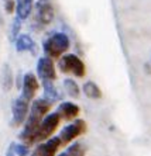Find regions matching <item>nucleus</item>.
Segmentation results:
<instances>
[{"label":"nucleus","instance_id":"nucleus-7","mask_svg":"<svg viewBox=\"0 0 151 156\" xmlns=\"http://www.w3.org/2000/svg\"><path fill=\"white\" fill-rule=\"evenodd\" d=\"M86 131V122L85 120H81V118H75L74 121L71 124H68L66 127H64L59 132V139L61 142L64 144H71L72 141L78 138V136H81L82 134H85Z\"/></svg>","mask_w":151,"mask_h":156},{"label":"nucleus","instance_id":"nucleus-16","mask_svg":"<svg viewBox=\"0 0 151 156\" xmlns=\"http://www.w3.org/2000/svg\"><path fill=\"white\" fill-rule=\"evenodd\" d=\"M82 91H83V94H85L86 97L92 98V100H99V98H102V90H100V87L98 86L95 82H92V80L83 83Z\"/></svg>","mask_w":151,"mask_h":156},{"label":"nucleus","instance_id":"nucleus-2","mask_svg":"<svg viewBox=\"0 0 151 156\" xmlns=\"http://www.w3.org/2000/svg\"><path fill=\"white\" fill-rule=\"evenodd\" d=\"M71 41L69 37L65 33H52L50 37H47L42 42V51L45 56L51 59H59L65 52L69 49Z\"/></svg>","mask_w":151,"mask_h":156},{"label":"nucleus","instance_id":"nucleus-20","mask_svg":"<svg viewBox=\"0 0 151 156\" xmlns=\"http://www.w3.org/2000/svg\"><path fill=\"white\" fill-rule=\"evenodd\" d=\"M20 27H21V20H20L19 17H16L14 20H13V26H11V37H13V38H17V37H19Z\"/></svg>","mask_w":151,"mask_h":156},{"label":"nucleus","instance_id":"nucleus-1","mask_svg":"<svg viewBox=\"0 0 151 156\" xmlns=\"http://www.w3.org/2000/svg\"><path fill=\"white\" fill-rule=\"evenodd\" d=\"M51 105H52V103H50L48 100H45L44 97L34 98L33 101H31L28 117H27L26 122H24L23 131L19 135L21 144H24V145H27V146H30V145H33L34 144V135H35V132H37V129H38V127H40L42 118L50 113Z\"/></svg>","mask_w":151,"mask_h":156},{"label":"nucleus","instance_id":"nucleus-12","mask_svg":"<svg viewBox=\"0 0 151 156\" xmlns=\"http://www.w3.org/2000/svg\"><path fill=\"white\" fill-rule=\"evenodd\" d=\"M16 49H17V52L30 51V52H33V54H35L37 45H35L34 40L28 34H20V35L16 38Z\"/></svg>","mask_w":151,"mask_h":156},{"label":"nucleus","instance_id":"nucleus-19","mask_svg":"<svg viewBox=\"0 0 151 156\" xmlns=\"http://www.w3.org/2000/svg\"><path fill=\"white\" fill-rule=\"evenodd\" d=\"M13 151L14 155L17 156H28L30 155V149L24 144H13Z\"/></svg>","mask_w":151,"mask_h":156},{"label":"nucleus","instance_id":"nucleus-13","mask_svg":"<svg viewBox=\"0 0 151 156\" xmlns=\"http://www.w3.org/2000/svg\"><path fill=\"white\" fill-rule=\"evenodd\" d=\"M42 89H44V96L42 97L48 100L50 103H57L59 100H62V94L54 84L51 80H42Z\"/></svg>","mask_w":151,"mask_h":156},{"label":"nucleus","instance_id":"nucleus-8","mask_svg":"<svg viewBox=\"0 0 151 156\" xmlns=\"http://www.w3.org/2000/svg\"><path fill=\"white\" fill-rule=\"evenodd\" d=\"M37 76L41 80H54L57 79V70L54 61L48 56H41L37 61Z\"/></svg>","mask_w":151,"mask_h":156},{"label":"nucleus","instance_id":"nucleus-24","mask_svg":"<svg viewBox=\"0 0 151 156\" xmlns=\"http://www.w3.org/2000/svg\"><path fill=\"white\" fill-rule=\"evenodd\" d=\"M3 2H6V0H3Z\"/></svg>","mask_w":151,"mask_h":156},{"label":"nucleus","instance_id":"nucleus-5","mask_svg":"<svg viewBox=\"0 0 151 156\" xmlns=\"http://www.w3.org/2000/svg\"><path fill=\"white\" fill-rule=\"evenodd\" d=\"M61 122V117L58 115V113H48L47 115L42 118L40 127H38L37 132L34 135V144L35 142H44L48 138H51L52 134L57 131V128L59 127Z\"/></svg>","mask_w":151,"mask_h":156},{"label":"nucleus","instance_id":"nucleus-9","mask_svg":"<svg viewBox=\"0 0 151 156\" xmlns=\"http://www.w3.org/2000/svg\"><path fill=\"white\" fill-rule=\"evenodd\" d=\"M38 89H40V83L37 80V76L34 73L28 72L23 77V89H21V97L26 98L27 101H33L35 94H37Z\"/></svg>","mask_w":151,"mask_h":156},{"label":"nucleus","instance_id":"nucleus-11","mask_svg":"<svg viewBox=\"0 0 151 156\" xmlns=\"http://www.w3.org/2000/svg\"><path fill=\"white\" fill-rule=\"evenodd\" d=\"M57 113L61 117V120L71 121L78 118V115L81 113V108H79V105L72 101H62L57 107Z\"/></svg>","mask_w":151,"mask_h":156},{"label":"nucleus","instance_id":"nucleus-3","mask_svg":"<svg viewBox=\"0 0 151 156\" xmlns=\"http://www.w3.org/2000/svg\"><path fill=\"white\" fill-rule=\"evenodd\" d=\"M58 68L62 73L74 75L75 77H83L86 75V66L78 55L65 54L58 61Z\"/></svg>","mask_w":151,"mask_h":156},{"label":"nucleus","instance_id":"nucleus-10","mask_svg":"<svg viewBox=\"0 0 151 156\" xmlns=\"http://www.w3.org/2000/svg\"><path fill=\"white\" fill-rule=\"evenodd\" d=\"M61 145H62V142L59 136L48 138L47 141L40 142V145L33 151L31 156H55Z\"/></svg>","mask_w":151,"mask_h":156},{"label":"nucleus","instance_id":"nucleus-4","mask_svg":"<svg viewBox=\"0 0 151 156\" xmlns=\"http://www.w3.org/2000/svg\"><path fill=\"white\" fill-rule=\"evenodd\" d=\"M34 23L37 24V30L45 28L48 24H51L54 17H55V9L51 0H37V3L34 6Z\"/></svg>","mask_w":151,"mask_h":156},{"label":"nucleus","instance_id":"nucleus-14","mask_svg":"<svg viewBox=\"0 0 151 156\" xmlns=\"http://www.w3.org/2000/svg\"><path fill=\"white\" fill-rule=\"evenodd\" d=\"M33 9H34L33 0H16V14L21 21H24L26 18L30 17Z\"/></svg>","mask_w":151,"mask_h":156},{"label":"nucleus","instance_id":"nucleus-18","mask_svg":"<svg viewBox=\"0 0 151 156\" xmlns=\"http://www.w3.org/2000/svg\"><path fill=\"white\" fill-rule=\"evenodd\" d=\"M68 156H85L86 155V145L83 142L75 141L72 142L65 151Z\"/></svg>","mask_w":151,"mask_h":156},{"label":"nucleus","instance_id":"nucleus-17","mask_svg":"<svg viewBox=\"0 0 151 156\" xmlns=\"http://www.w3.org/2000/svg\"><path fill=\"white\" fill-rule=\"evenodd\" d=\"M64 89H65L66 94L72 98H79L81 96V87L78 86V83L74 79H65L64 80Z\"/></svg>","mask_w":151,"mask_h":156},{"label":"nucleus","instance_id":"nucleus-6","mask_svg":"<svg viewBox=\"0 0 151 156\" xmlns=\"http://www.w3.org/2000/svg\"><path fill=\"white\" fill-rule=\"evenodd\" d=\"M30 105H31V103L27 101L26 98H23L21 96L13 101V104H11V125L14 128L21 127L26 122L30 113Z\"/></svg>","mask_w":151,"mask_h":156},{"label":"nucleus","instance_id":"nucleus-21","mask_svg":"<svg viewBox=\"0 0 151 156\" xmlns=\"http://www.w3.org/2000/svg\"><path fill=\"white\" fill-rule=\"evenodd\" d=\"M3 3H4V10H6V13H7V14H13L16 10L14 0H6Z\"/></svg>","mask_w":151,"mask_h":156},{"label":"nucleus","instance_id":"nucleus-15","mask_svg":"<svg viewBox=\"0 0 151 156\" xmlns=\"http://www.w3.org/2000/svg\"><path fill=\"white\" fill-rule=\"evenodd\" d=\"M14 84V76L9 63H4L2 68V87L4 91H10L11 87Z\"/></svg>","mask_w":151,"mask_h":156},{"label":"nucleus","instance_id":"nucleus-23","mask_svg":"<svg viewBox=\"0 0 151 156\" xmlns=\"http://www.w3.org/2000/svg\"><path fill=\"white\" fill-rule=\"evenodd\" d=\"M58 156H68V153H66V152H62V153H59Z\"/></svg>","mask_w":151,"mask_h":156},{"label":"nucleus","instance_id":"nucleus-22","mask_svg":"<svg viewBox=\"0 0 151 156\" xmlns=\"http://www.w3.org/2000/svg\"><path fill=\"white\" fill-rule=\"evenodd\" d=\"M6 156H14V151H13V144H10L7 152H6Z\"/></svg>","mask_w":151,"mask_h":156}]
</instances>
